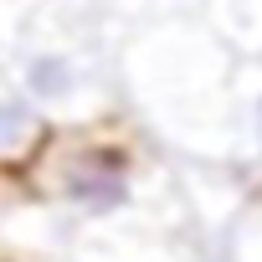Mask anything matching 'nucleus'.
<instances>
[{
  "label": "nucleus",
  "instance_id": "nucleus-2",
  "mask_svg": "<svg viewBox=\"0 0 262 262\" xmlns=\"http://www.w3.org/2000/svg\"><path fill=\"white\" fill-rule=\"evenodd\" d=\"M77 82L82 77H77V67H72L67 52H31L26 67H21V93L31 103H41V108H62L77 93Z\"/></svg>",
  "mask_w": 262,
  "mask_h": 262
},
{
  "label": "nucleus",
  "instance_id": "nucleus-3",
  "mask_svg": "<svg viewBox=\"0 0 262 262\" xmlns=\"http://www.w3.org/2000/svg\"><path fill=\"white\" fill-rule=\"evenodd\" d=\"M41 134V118H36V103L26 93H0V160H16L36 144Z\"/></svg>",
  "mask_w": 262,
  "mask_h": 262
},
{
  "label": "nucleus",
  "instance_id": "nucleus-4",
  "mask_svg": "<svg viewBox=\"0 0 262 262\" xmlns=\"http://www.w3.org/2000/svg\"><path fill=\"white\" fill-rule=\"evenodd\" d=\"M252 123H257V139H262V98H257V108H252Z\"/></svg>",
  "mask_w": 262,
  "mask_h": 262
},
{
  "label": "nucleus",
  "instance_id": "nucleus-1",
  "mask_svg": "<svg viewBox=\"0 0 262 262\" xmlns=\"http://www.w3.org/2000/svg\"><path fill=\"white\" fill-rule=\"evenodd\" d=\"M62 195L88 211V216H108V211H123L128 195H134V165H128L123 149L113 144H93V149H77L67 160V175H62Z\"/></svg>",
  "mask_w": 262,
  "mask_h": 262
}]
</instances>
